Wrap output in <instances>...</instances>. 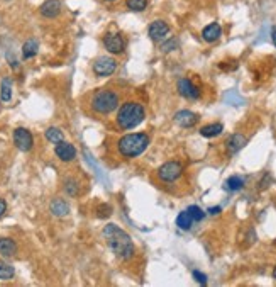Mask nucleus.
I'll return each instance as SVG.
<instances>
[{"mask_svg": "<svg viewBox=\"0 0 276 287\" xmlns=\"http://www.w3.org/2000/svg\"><path fill=\"white\" fill-rule=\"evenodd\" d=\"M103 46L110 54H124L126 51V40L122 38V34L119 32H107L103 36Z\"/></svg>", "mask_w": 276, "mask_h": 287, "instance_id": "nucleus-6", "label": "nucleus"}, {"mask_svg": "<svg viewBox=\"0 0 276 287\" xmlns=\"http://www.w3.org/2000/svg\"><path fill=\"white\" fill-rule=\"evenodd\" d=\"M44 136H46V140L49 141V143H53V144H58V143H61V141H64V134H63V131L59 130V128H47L46 132H44Z\"/></svg>", "mask_w": 276, "mask_h": 287, "instance_id": "nucleus-21", "label": "nucleus"}, {"mask_svg": "<svg viewBox=\"0 0 276 287\" xmlns=\"http://www.w3.org/2000/svg\"><path fill=\"white\" fill-rule=\"evenodd\" d=\"M17 254V243L12 238H0V255L3 258H12Z\"/></svg>", "mask_w": 276, "mask_h": 287, "instance_id": "nucleus-16", "label": "nucleus"}, {"mask_svg": "<svg viewBox=\"0 0 276 287\" xmlns=\"http://www.w3.org/2000/svg\"><path fill=\"white\" fill-rule=\"evenodd\" d=\"M12 78H3L2 85H0V100L2 102H10L12 98Z\"/></svg>", "mask_w": 276, "mask_h": 287, "instance_id": "nucleus-20", "label": "nucleus"}, {"mask_svg": "<svg viewBox=\"0 0 276 287\" xmlns=\"http://www.w3.org/2000/svg\"><path fill=\"white\" fill-rule=\"evenodd\" d=\"M120 107V96L112 88H98L90 98V109L97 116H109Z\"/></svg>", "mask_w": 276, "mask_h": 287, "instance_id": "nucleus-4", "label": "nucleus"}, {"mask_svg": "<svg viewBox=\"0 0 276 287\" xmlns=\"http://www.w3.org/2000/svg\"><path fill=\"white\" fill-rule=\"evenodd\" d=\"M0 102H2V100H0Z\"/></svg>", "mask_w": 276, "mask_h": 287, "instance_id": "nucleus-36", "label": "nucleus"}, {"mask_svg": "<svg viewBox=\"0 0 276 287\" xmlns=\"http://www.w3.org/2000/svg\"><path fill=\"white\" fill-rule=\"evenodd\" d=\"M148 0H126V7L131 12H144L148 8Z\"/></svg>", "mask_w": 276, "mask_h": 287, "instance_id": "nucleus-25", "label": "nucleus"}, {"mask_svg": "<svg viewBox=\"0 0 276 287\" xmlns=\"http://www.w3.org/2000/svg\"><path fill=\"white\" fill-rule=\"evenodd\" d=\"M244 187V178L239 177V175H232L226 180V189L229 192H237Z\"/></svg>", "mask_w": 276, "mask_h": 287, "instance_id": "nucleus-23", "label": "nucleus"}, {"mask_svg": "<svg viewBox=\"0 0 276 287\" xmlns=\"http://www.w3.org/2000/svg\"><path fill=\"white\" fill-rule=\"evenodd\" d=\"M105 2H115V0H105Z\"/></svg>", "mask_w": 276, "mask_h": 287, "instance_id": "nucleus-34", "label": "nucleus"}, {"mask_svg": "<svg viewBox=\"0 0 276 287\" xmlns=\"http://www.w3.org/2000/svg\"><path fill=\"white\" fill-rule=\"evenodd\" d=\"M61 10H63L61 0H46L39 8L41 16L44 19H56V17H59V14H61Z\"/></svg>", "mask_w": 276, "mask_h": 287, "instance_id": "nucleus-12", "label": "nucleus"}, {"mask_svg": "<svg viewBox=\"0 0 276 287\" xmlns=\"http://www.w3.org/2000/svg\"><path fill=\"white\" fill-rule=\"evenodd\" d=\"M15 277V270L10 264L0 262V280H12Z\"/></svg>", "mask_w": 276, "mask_h": 287, "instance_id": "nucleus-24", "label": "nucleus"}, {"mask_svg": "<svg viewBox=\"0 0 276 287\" xmlns=\"http://www.w3.org/2000/svg\"><path fill=\"white\" fill-rule=\"evenodd\" d=\"M148 34L154 42H161L163 40H166L168 34H170V26H168L165 20H154V22L149 24Z\"/></svg>", "mask_w": 276, "mask_h": 287, "instance_id": "nucleus-10", "label": "nucleus"}, {"mask_svg": "<svg viewBox=\"0 0 276 287\" xmlns=\"http://www.w3.org/2000/svg\"><path fill=\"white\" fill-rule=\"evenodd\" d=\"M187 211H188L190 216H192L193 222H200V221L205 218V212L202 211V209L198 208V206H190V208L187 209Z\"/></svg>", "mask_w": 276, "mask_h": 287, "instance_id": "nucleus-26", "label": "nucleus"}, {"mask_svg": "<svg viewBox=\"0 0 276 287\" xmlns=\"http://www.w3.org/2000/svg\"><path fill=\"white\" fill-rule=\"evenodd\" d=\"M224 131V126L221 122H212V124H207L200 130V136H204V138H217V136H221Z\"/></svg>", "mask_w": 276, "mask_h": 287, "instance_id": "nucleus-17", "label": "nucleus"}, {"mask_svg": "<svg viewBox=\"0 0 276 287\" xmlns=\"http://www.w3.org/2000/svg\"><path fill=\"white\" fill-rule=\"evenodd\" d=\"M12 138H14V144L19 152L27 153L34 148V136H32V132L29 130H25V128H17Z\"/></svg>", "mask_w": 276, "mask_h": 287, "instance_id": "nucleus-7", "label": "nucleus"}, {"mask_svg": "<svg viewBox=\"0 0 276 287\" xmlns=\"http://www.w3.org/2000/svg\"><path fill=\"white\" fill-rule=\"evenodd\" d=\"M193 279H195L200 286H207V276L198 270H193Z\"/></svg>", "mask_w": 276, "mask_h": 287, "instance_id": "nucleus-29", "label": "nucleus"}, {"mask_svg": "<svg viewBox=\"0 0 276 287\" xmlns=\"http://www.w3.org/2000/svg\"><path fill=\"white\" fill-rule=\"evenodd\" d=\"M64 192H66L68 196L75 197L76 194H78V186H76L75 180H68L66 184H64Z\"/></svg>", "mask_w": 276, "mask_h": 287, "instance_id": "nucleus-27", "label": "nucleus"}, {"mask_svg": "<svg viewBox=\"0 0 276 287\" xmlns=\"http://www.w3.org/2000/svg\"><path fill=\"white\" fill-rule=\"evenodd\" d=\"M37 51H39V42L36 40H29L24 42L22 46V58L24 60H31L37 54Z\"/></svg>", "mask_w": 276, "mask_h": 287, "instance_id": "nucleus-19", "label": "nucleus"}, {"mask_svg": "<svg viewBox=\"0 0 276 287\" xmlns=\"http://www.w3.org/2000/svg\"><path fill=\"white\" fill-rule=\"evenodd\" d=\"M221 211H222V209L217 206V208H210L209 209V214H210V216H217V214H221Z\"/></svg>", "mask_w": 276, "mask_h": 287, "instance_id": "nucleus-31", "label": "nucleus"}, {"mask_svg": "<svg viewBox=\"0 0 276 287\" xmlns=\"http://www.w3.org/2000/svg\"><path fill=\"white\" fill-rule=\"evenodd\" d=\"M183 175V165L180 162H166L158 168V178L165 184H173Z\"/></svg>", "mask_w": 276, "mask_h": 287, "instance_id": "nucleus-5", "label": "nucleus"}, {"mask_svg": "<svg viewBox=\"0 0 276 287\" xmlns=\"http://www.w3.org/2000/svg\"><path fill=\"white\" fill-rule=\"evenodd\" d=\"M54 155L58 156V160H61L63 164H70L76 158V148L71 143L61 141V143L54 144Z\"/></svg>", "mask_w": 276, "mask_h": 287, "instance_id": "nucleus-11", "label": "nucleus"}, {"mask_svg": "<svg viewBox=\"0 0 276 287\" xmlns=\"http://www.w3.org/2000/svg\"><path fill=\"white\" fill-rule=\"evenodd\" d=\"M5 211H7V202L2 199V197H0V218H2L3 214H5Z\"/></svg>", "mask_w": 276, "mask_h": 287, "instance_id": "nucleus-30", "label": "nucleus"}, {"mask_svg": "<svg viewBox=\"0 0 276 287\" xmlns=\"http://www.w3.org/2000/svg\"><path fill=\"white\" fill-rule=\"evenodd\" d=\"M198 114L192 112V110H178V112L175 114V122L178 124L180 128H185V130H188V128H193L195 124L198 122Z\"/></svg>", "mask_w": 276, "mask_h": 287, "instance_id": "nucleus-13", "label": "nucleus"}, {"mask_svg": "<svg viewBox=\"0 0 276 287\" xmlns=\"http://www.w3.org/2000/svg\"><path fill=\"white\" fill-rule=\"evenodd\" d=\"M115 70H117V62L110 56H102L93 63V74L95 76H100V78L114 75Z\"/></svg>", "mask_w": 276, "mask_h": 287, "instance_id": "nucleus-8", "label": "nucleus"}, {"mask_svg": "<svg viewBox=\"0 0 276 287\" xmlns=\"http://www.w3.org/2000/svg\"><path fill=\"white\" fill-rule=\"evenodd\" d=\"M273 279L276 280V265H275V268H273Z\"/></svg>", "mask_w": 276, "mask_h": 287, "instance_id": "nucleus-33", "label": "nucleus"}, {"mask_svg": "<svg viewBox=\"0 0 276 287\" xmlns=\"http://www.w3.org/2000/svg\"><path fill=\"white\" fill-rule=\"evenodd\" d=\"M149 143L151 140L146 132H129L117 141V152L126 160H132L141 156L148 150Z\"/></svg>", "mask_w": 276, "mask_h": 287, "instance_id": "nucleus-3", "label": "nucleus"}, {"mask_svg": "<svg viewBox=\"0 0 276 287\" xmlns=\"http://www.w3.org/2000/svg\"><path fill=\"white\" fill-rule=\"evenodd\" d=\"M176 48H178V41H176V40H170V41H166V42H163V44H161L163 53H170V51H175Z\"/></svg>", "mask_w": 276, "mask_h": 287, "instance_id": "nucleus-28", "label": "nucleus"}, {"mask_svg": "<svg viewBox=\"0 0 276 287\" xmlns=\"http://www.w3.org/2000/svg\"><path fill=\"white\" fill-rule=\"evenodd\" d=\"M176 226H178L180 230H183V231L192 230L193 220H192V216L188 214V211H183V212L178 214V218H176Z\"/></svg>", "mask_w": 276, "mask_h": 287, "instance_id": "nucleus-22", "label": "nucleus"}, {"mask_svg": "<svg viewBox=\"0 0 276 287\" xmlns=\"http://www.w3.org/2000/svg\"><path fill=\"white\" fill-rule=\"evenodd\" d=\"M5 2H10V0H5Z\"/></svg>", "mask_w": 276, "mask_h": 287, "instance_id": "nucleus-35", "label": "nucleus"}, {"mask_svg": "<svg viewBox=\"0 0 276 287\" xmlns=\"http://www.w3.org/2000/svg\"><path fill=\"white\" fill-rule=\"evenodd\" d=\"M49 211L53 212L54 216L64 218V216H68V212H70V206L64 202L63 199H54L49 206Z\"/></svg>", "mask_w": 276, "mask_h": 287, "instance_id": "nucleus-18", "label": "nucleus"}, {"mask_svg": "<svg viewBox=\"0 0 276 287\" xmlns=\"http://www.w3.org/2000/svg\"><path fill=\"white\" fill-rule=\"evenodd\" d=\"M271 41H273V44H275V48H276V26L271 28Z\"/></svg>", "mask_w": 276, "mask_h": 287, "instance_id": "nucleus-32", "label": "nucleus"}, {"mask_svg": "<svg viewBox=\"0 0 276 287\" xmlns=\"http://www.w3.org/2000/svg\"><path fill=\"white\" fill-rule=\"evenodd\" d=\"M146 119V109L139 102H124L117 109L115 124L119 131H131Z\"/></svg>", "mask_w": 276, "mask_h": 287, "instance_id": "nucleus-2", "label": "nucleus"}, {"mask_svg": "<svg viewBox=\"0 0 276 287\" xmlns=\"http://www.w3.org/2000/svg\"><path fill=\"white\" fill-rule=\"evenodd\" d=\"M221 36H222V28L217 22L205 26L204 31H202V40L205 42H215L221 40Z\"/></svg>", "mask_w": 276, "mask_h": 287, "instance_id": "nucleus-15", "label": "nucleus"}, {"mask_svg": "<svg viewBox=\"0 0 276 287\" xmlns=\"http://www.w3.org/2000/svg\"><path fill=\"white\" fill-rule=\"evenodd\" d=\"M102 236L105 240L107 246L110 248V252L120 260H131L136 254L134 243H132L131 236L119 228L117 224H107L102 231Z\"/></svg>", "mask_w": 276, "mask_h": 287, "instance_id": "nucleus-1", "label": "nucleus"}, {"mask_svg": "<svg viewBox=\"0 0 276 287\" xmlns=\"http://www.w3.org/2000/svg\"><path fill=\"white\" fill-rule=\"evenodd\" d=\"M176 88H178L180 96L185 97L187 100H198L200 98V88L193 85L192 80L188 78H180L178 84H176Z\"/></svg>", "mask_w": 276, "mask_h": 287, "instance_id": "nucleus-9", "label": "nucleus"}, {"mask_svg": "<svg viewBox=\"0 0 276 287\" xmlns=\"http://www.w3.org/2000/svg\"><path fill=\"white\" fill-rule=\"evenodd\" d=\"M246 136L244 134H239V132H236V134H232L227 138L226 141V150L229 155H236V153H239L241 150L246 146Z\"/></svg>", "mask_w": 276, "mask_h": 287, "instance_id": "nucleus-14", "label": "nucleus"}]
</instances>
